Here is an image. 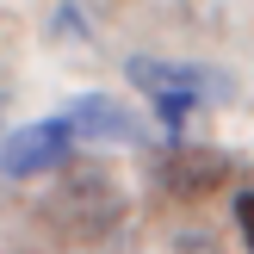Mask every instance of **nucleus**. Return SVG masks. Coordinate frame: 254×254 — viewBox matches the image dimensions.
Wrapping results in <instances>:
<instances>
[{
	"label": "nucleus",
	"instance_id": "obj_2",
	"mask_svg": "<svg viewBox=\"0 0 254 254\" xmlns=\"http://www.w3.org/2000/svg\"><path fill=\"white\" fill-rule=\"evenodd\" d=\"M62 155H74V130L62 118H37V124H25V130H12L0 143V174L6 180H25V174L56 168Z\"/></svg>",
	"mask_w": 254,
	"mask_h": 254
},
{
	"label": "nucleus",
	"instance_id": "obj_5",
	"mask_svg": "<svg viewBox=\"0 0 254 254\" xmlns=\"http://www.w3.org/2000/svg\"><path fill=\"white\" fill-rule=\"evenodd\" d=\"M236 223H242V242H248V254H254V192L236 198Z\"/></svg>",
	"mask_w": 254,
	"mask_h": 254
},
{
	"label": "nucleus",
	"instance_id": "obj_4",
	"mask_svg": "<svg viewBox=\"0 0 254 254\" xmlns=\"http://www.w3.org/2000/svg\"><path fill=\"white\" fill-rule=\"evenodd\" d=\"M62 124L74 130V143H87V136H136L130 112H124V106H112V99H99V93L74 99V106L62 112Z\"/></svg>",
	"mask_w": 254,
	"mask_h": 254
},
{
	"label": "nucleus",
	"instance_id": "obj_3",
	"mask_svg": "<svg viewBox=\"0 0 254 254\" xmlns=\"http://www.w3.org/2000/svg\"><path fill=\"white\" fill-rule=\"evenodd\" d=\"M161 180H168V192H180V198H211L223 180H230V155H217V149H174L168 168H161Z\"/></svg>",
	"mask_w": 254,
	"mask_h": 254
},
{
	"label": "nucleus",
	"instance_id": "obj_1",
	"mask_svg": "<svg viewBox=\"0 0 254 254\" xmlns=\"http://www.w3.org/2000/svg\"><path fill=\"white\" fill-rule=\"evenodd\" d=\"M130 81L155 99V112H161V124H168V130H180L186 112H192L198 99L217 87L205 68H168V62H130Z\"/></svg>",
	"mask_w": 254,
	"mask_h": 254
}]
</instances>
